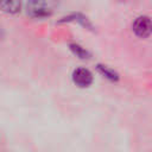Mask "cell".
I'll use <instances>...</instances> for the list:
<instances>
[{"label": "cell", "instance_id": "obj_1", "mask_svg": "<svg viewBox=\"0 0 152 152\" xmlns=\"http://www.w3.org/2000/svg\"><path fill=\"white\" fill-rule=\"evenodd\" d=\"M27 13L34 18H42L50 13L49 5L46 0H28Z\"/></svg>", "mask_w": 152, "mask_h": 152}, {"label": "cell", "instance_id": "obj_6", "mask_svg": "<svg viewBox=\"0 0 152 152\" xmlns=\"http://www.w3.org/2000/svg\"><path fill=\"white\" fill-rule=\"evenodd\" d=\"M71 49L75 51V53H77V55L81 56L82 58H84V56L87 55V52H86L83 49H81V46H78V45H71Z\"/></svg>", "mask_w": 152, "mask_h": 152}, {"label": "cell", "instance_id": "obj_2", "mask_svg": "<svg viewBox=\"0 0 152 152\" xmlns=\"http://www.w3.org/2000/svg\"><path fill=\"white\" fill-rule=\"evenodd\" d=\"M133 31L139 37H147L152 32V21L148 17H139L133 23Z\"/></svg>", "mask_w": 152, "mask_h": 152}, {"label": "cell", "instance_id": "obj_3", "mask_svg": "<svg viewBox=\"0 0 152 152\" xmlns=\"http://www.w3.org/2000/svg\"><path fill=\"white\" fill-rule=\"evenodd\" d=\"M74 82L80 87H88L93 82V75L91 72L86 68H78L72 74Z\"/></svg>", "mask_w": 152, "mask_h": 152}, {"label": "cell", "instance_id": "obj_4", "mask_svg": "<svg viewBox=\"0 0 152 152\" xmlns=\"http://www.w3.org/2000/svg\"><path fill=\"white\" fill-rule=\"evenodd\" d=\"M1 10L6 13H17L20 11V0H1Z\"/></svg>", "mask_w": 152, "mask_h": 152}, {"label": "cell", "instance_id": "obj_5", "mask_svg": "<svg viewBox=\"0 0 152 152\" xmlns=\"http://www.w3.org/2000/svg\"><path fill=\"white\" fill-rule=\"evenodd\" d=\"M99 70L104 75V76H107L108 78H110V80H116L118 78V76H116V74L113 71V70H110V69H108L107 66H102V65H99Z\"/></svg>", "mask_w": 152, "mask_h": 152}]
</instances>
